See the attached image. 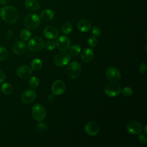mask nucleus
<instances>
[{
    "instance_id": "obj_6",
    "label": "nucleus",
    "mask_w": 147,
    "mask_h": 147,
    "mask_svg": "<svg viewBox=\"0 0 147 147\" xmlns=\"http://www.w3.org/2000/svg\"><path fill=\"white\" fill-rule=\"evenodd\" d=\"M45 47L44 40L38 37H34L31 38L28 43V48L33 52L40 51Z\"/></svg>"
},
{
    "instance_id": "obj_32",
    "label": "nucleus",
    "mask_w": 147,
    "mask_h": 147,
    "mask_svg": "<svg viewBox=\"0 0 147 147\" xmlns=\"http://www.w3.org/2000/svg\"><path fill=\"white\" fill-rule=\"evenodd\" d=\"M92 34L94 36L98 37V36H99L100 35L101 30L98 27L93 26L92 28Z\"/></svg>"
},
{
    "instance_id": "obj_21",
    "label": "nucleus",
    "mask_w": 147,
    "mask_h": 147,
    "mask_svg": "<svg viewBox=\"0 0 147 147\" xmlns=\"http://www.w3.org/2000/svg\"><path fill=\"white\" fill-rule=\"evenodd\" d=\"M31 67L34 71L40 70L42 65V63L41 60L38 58H35L31 61Z\"/></svg>"
},
{
    "instance_id": "obj_15",
    "label": "nucleus",
    "mask_w": 147,
    "mask_h": 147,
    "mask_svg": "<svg viewBox=\"0 0 147 147\" xmlns=\"http://www.w3.org/2000/svg\"><path fill=\"white\" fill-rule=\"evenodd\" d=\"M17 74L22 79H27L32 75V69L27 65H21L17 69Z\"/></svg>"
},
{
    "instance_id": "obj_7",
    "label": "nucleus",
    "mask_w": 147,
    "mask_h": 147,
    "mask_svg": "<svg viewBox=\"0 0 147 147\" xmlns=\"http://www.w3.org/2000/svg\"><path fill=\"white\" fill-rule=\"evenodd\" d=\"M71 59L69 53L63 51L56 55L53 57L54 64L58 67H63L68 64Z\"/></svg>"
},
{
    "instance_id": "obj_11",
    "label": "nucleus",
    "mask_w": 147,
    "mask_h": 147,
    "mask_svg": "<svg viewBox=\"0 0 147 147\" xmlns=\"http://www.w3.org/2000/svg\"><path fill=\"white\" fill-rule=\"evenodd\" d=\"M65 90L64 82L61 80L55 81L52 86V92L55 95H60L63 94Z\"/></svg>"
},
{
    "instance_id": "obj_34",
    "label": "nucleus",
    "mask_w": 147,
    "mask_h": 147,
    "mask_svg": "<svg viewBox=\"0 0 147 147\" xmlns=\"http://www.w3.org/2000/svg\"><path fill=\"white\" fill-rule=\"evenodd\" d=\"M37 127L41 130H45L47 129V125H46L45 123L41 122H39L38 123Z\"/></svg>"
},
{
    "instance_id": "obj_24",
    "label": "nucleus",
    "mask_w": 147,
    "mask_h": 147,
    "mask_svg": "<svg viewBox=\"0 0 147 147\" xmlns=\"http://www.w3.org/2000/svg\"><path fill=\"white\" fill-rule=\"evenodd\" d=\"M20 37L22 41H28V40L30 39L31 37V32L28 29H23L20 33Z\"/></svg>"
},
{
    "instance_id": "obj_14",
    "label": "nucleus",
    "mask_w": 147,
    "mask_h": 147,
    "mask_svg": "<svg viewBox=\"0 0 147 147\" xmlns=\"http://www.w3.org/2000/svg\"><path fill=\"white\" fill-rule=\"evenodd\" d=\"M43 33L47 38L50 40L55 39L57 37L59 34L57 29L52 26H46L43 30Z\"/></svg>"
},
{
    "instance_id": "obj_38",
    "label": "nucleus",
    "mask_w": 147,
    "mask_h": 147,
    "mask_svg": "<svg viewBox=\"0 0 147 147\" xmlns=\"http://www.w3.org/2000/svg\"><path fill=\"white\" fill-rule=\"evenodd\" d=\"M9 0H0V4L1 5H5L8 2Z\"/></svg>"
},
{
    "instance_id": "obj_36",
    "label": "nucleus",
    "mask_w": 147,
    "mask_h": 147,
    "mask_svg": "<svg viewBox=\"0 0 147 147\" xmlns=\"http://www.w3.org/2000/svg\"><path fill=\"white\" fill-rule=\"evenodd\" d=\"M13 32L12 30H11V29L8 30L7 31V33H6V35H7V38L11 37V36L13 35Z\"/></svg>"
},
{
    "instance_id": "obj_31",
    "label": "nucleus",
    "mask_w": 147,
    "mask_h": 147,
    "mask_svg": "<svg viewBox=\"0 0 147 147\" xmlns=\"http://www.w3.org/2000/svg\"><path fill=\"white\" fill-rule=\"evenodd\" d=\"M138 140L141 144H146L147 142V136L146 133H140Z\"/></svg>"
},
{
    "instance_id": "obj_30",
    "label": "nucleus",
    "mask_w": 147,
    "mask_h": 147,
    "mask_svg": "<svg viewBox=\"0 0 147 147\" xmlns=\"http://www.w3.org/2000/svg\"><path fill=\"white\" fill-rule=\"evenodd\" d=\"M88 45L91 47H94L96 45L98 41L95 37H90L87 40Z\"/></svg>"
},
{
    "instance_id": "obj_19",
    "label": "nucleus",
    "mask_w": 147,
    "mask_h": 147,
    "mask_svg": "<svg viewBox=\"0 0 147 147\" xmlns=\"http://www.w3.org/2000/svg\"><path fill=\"white\" fill-rule=\"evenodd\" d=\"M55 13L51 9H45L40 14L41 18L42 20L45 21H50L54 17Z\"/></svg>"
},
{
    "instance_id": "obj_1",
    "label": "nucleus",
    "mask_w": 147,
    "mask_h": 147,
    "mask_svg": "<svg viewBox=\"0 0 147 147\" xmlns=\"http://www.w3.org/2000/svg\"><path fill=\"white\" fill-rule=\"evenodd\" d=\"M0 16L2 19L8 24L16 22L18 18V14L17 10L11 6L3 7L1 9Z\"/></svg>"
},
{
    "instance_id": "obj_35",
    "label": "nucleus",
    "mask_w": 147,
    "mask_h": 147,
    "mask_svg": "<svg viewBox=\"0 0 147 147\" xmlns=\"http://www.w3.org/2000/svg\"><path fill=\"white\" fill-rule=\"evenodd\" d=\"M5 80V75L2 71L0 70V83L4 82Z\"/></svg>"
},
{
    "instance_id": "obj_26",
    "label": "nucleus",
    "mask_w": 147,
    "mask_h": 147,
    "mask_svg": "<svg viewBox=\"0 0 147 147\" xmlns=\"http://www.w3.org/2000/svg\"><path fill=\"white\" fill-rule=\"evenodd\" d=\"M72 30V25L69 22H65L63 25L62 31L65 34H69Z\"/></svg>"
},
{
    "instance_id": "obj_18",
    "label": "nucleus",
    "mask_w": 147,
    "mask_h": 147,
    "mask_svg": "<svg viewBox=\"0 0 147 147\" xmlns=\"http://www.w3.org/2000/svg\"><path fill=\"white\" fill-rule=\"evenodd\" d=\"M77 26L80 32H87L91 29V24L87 20L82 19L78 21Z\"/></svg>"
},
{
    "instance_id": "obj_9",
    "label": "nucleus",
    "mask_w": 147,
    "mask_h": 147,
    "mask_svg": "<svg viewBox=\"0 0 147 147\" xmlns=\"http://www.w3.org/2000/svg\"><path fill=\"white\" fill-rule=\"evenodd\" d=\"M56 45L60 51H66L70 48V40L67 36L61 35L56 40Z\"/></svg>"
},
{
    "instance_id": "obj_33",
    "label": "nucleus",
    "mask_w": 147,
    "mask_h": 147,
    "mask_svg": "<svg viewBox=\"0 0 147 147\" xmlns=\"http://www.w3.org/2000/svg\"><path fill=\"white\" fill-rule=\"evenodd\" d=\"M146 64L145 62L142 63L140 66H139V72L140 74H142L145 72V71H146Z\"/></svg>"
},
{
    "instance_id": "obj_8",
    "label": "nucleus",
    "mask_w": 147,
    "mask_h": 147,
    "mask_svg": "<svg viewBox=\"0 0 147 147\" xmlns=\"http://www.w3.org/2000/svg\"><path fill=\"white\" fill-rule=\"evenodd\" d=\"M126 130L131 134L137 135L141 133L142 130V126L138 121L131 120L126 124Z\"/></svg>"
},
{
    "instance_id": "obj_10",
    "label": "nucleus",
    "mask_w": 147,
    "mask_h": 147,
    "mask_svg": "<svg viewBox=\"0 0 147 147\" xmlns=\"http://www.w3.org/2000/svg\"><path fill=\"white\" fill-rule=\"evenodd\" d=\"M106 78L111 82H117L120 80L121 75L119 71L115 67L108 68L105 72Z\"/></svg>"
},
{
    "instance_id": "obj_3",
    "label": "nucleus",
    "mask_w": 147,
    "mask_h": 147,
    "mask_svg": "<svg viewBox=\"0 0 147 147\" xmlns=\"http://www.w3.org/2000/svg\"><path fill=\"white\" fill-rule=\"evenodd\" d=\"M82 68L80 64L76 61L69 63L66 68L67 75L72 79L78 78L81 74Z\"/></svg>"
},
{
    "instance_id": "obj_22",
    "label": "nucleus",
    "mask_w": 147,
    "mask_h": 147,
    "mask_svg": "<svg viewBox=\"0 0 147 147\" xmlns=\"http://www.w3.org/2000/svg\"><path fill=\"white\" fill-rule=\"evenodd\" d=\"M1 91L5 94L9 95L11 94L13 91L12 86L9 83H4L1 86Z\"/></svg>"
},
{
    "instance_id": "obj_2",
    "label": "nucleus",
    "mask_w": 147,
    "mask_h": 147,
    "mask_svg": "<svg viewBox=\"0 0 147 147\" xmlns=\"http://www.w3.org/2000/svg\"><path fill=\"white\" fill-rule=\"evenodd\" d=\"M24 25L29 29H34L40 24V18L36 14H29L24 19Z\"/></svg>"
},
{
    "instance_id": "obj_4",
    "label": "nucleus",
    "mask_w": 147,
    "mask_h": 147,
    "mask_svg": "<svg viewBox=\"0 0 147 147\" xmlns=\"http://www.w3.org/2000/svg\"><path fill=\"white\" fill-rule=\"evenodd\" d=\"M104 91L107 96L114 97L121 93V87L120 85L117 83H115V82H112L106 85Z\"/></svg>"
},
{
    "instance_id": "obj_5",
    "label": "nucleus",
    "mask_w": 147,
    "mask_h": 147,
    "mask_svg": "<svg viewBox=\"0 0 147 147\" xmlns=\"http://www.w3.org/2000/svg\"><path fill=\"white\" fill-rule=\"evenodd\" d=\"M32 114L36 121L41 122L44 119L46 116V110L41 105L36 104L32 107Z\"/></svg>"
},
{
    "instance_id": "obj_39",
    "label": "nucleus",
    "mask_w": 147,
    "mask_h": 147,
    "mask_svg": "<svg viewBox=\"0 0 147 147\" xmlns=\"http://www.w3.org/2000/svg\"><path fill=\"white\" fill-rule=\"evenodd\" d=\"M144 131H145V133L146 134V133H147V131H146V125H145V126H144Z\"/></svg>"
},
{
    "instance_id": "obj_27",
    "label": "nucleus",
    "mask_w": 147,
    "mask_h": 147,
    "mask_svg": "<svg viewBox=\"0 0 147 147\" xmlns=\"http://www.w3.org/2000/svg\"><path fill=\"white\" fill-rule=\"evenodd\" d=\"M7 56L8 53L7 49L5 47L0 46V60L4 61L7 58Z\"/></svg>"
},
{
    "instance_id": "obj_28",
    "label": "nucleus",
    "mask_w": 147,
    "mask_h": 147,
    "mask_svg": "<svg viewBox=\"0 0 147 147\" xmlns=\"http://www.w3.org/2000/svg\"><path fill=\"white\" fill-rule=\"evenodd\" d=\"M121 92H122V94L125 96H126V97L130 96L133 93V90L129 87H125L124 88H123L121 90Z\"/></svg>"
},
{
    "instance_id": "obj_25",
    "label": "nucleus",
    "mask_w": 147,
    "mask_h": 147,
    "mask_svg": "<svg viewBox=\"0 0 147 147\" xmlns=\"http://www.w3.org/2000/svg\"><path fill=\"white\" fill-rule=\"evenodd\" d=\"M29 84L30 87L33 88V89H35L36 88L38 84H39V80L36 77V76H32L29 81Z\"/></svg>"
},
{
    "instance_id": "obj_17",
    "label": "nucleus",
    "mask_w": 147,
    "mask_h": 147,
    "mask_svg": "<svg viewBox=\"0 0 147 147\" xmlns=\"http://www.w3.org/2000/svg\"><path fill=\"white\" fill-rule=\"evenodd\" d=\"M26 46L25 43L22 41L16 42L13 46V51L17 55L22 54L26 50Z\"/></svg>"
},
{
    "instance_id": "obj_23",
    "label": "nucleus",
    "mask_w": 147,
    "mask_h": 147,
    "mask_svg": "<svg viewBox=\"0 0 147 147\" xmlns=\"http://www.w3.org/2000/svg\"><path fill=\"white\" fill-rule=\"evenodd\" d=\"M81 51V48L79 45L75 44L73 45L69 48V55L73 56H78Z\"/></svg>"
},
{
    "instance_id": "obj_29",
    "label": "nucleus",
    "mask_w": 147,
    "mask_h": 147,
    "mask_svg": "<svg viewBox=\"0 0 147 147\" xmlns=\"http://www.w3.org/2000/svg\"><path fill=\"white\" fill-rule=\"evenodd\" d=\"M47 49L49 51H53L56 47L55 42L52 40H48L45 44Z\"/></svg>"
},
{
    "instance_id": "obj_13",
    "label": "nucleus",
    "mask_w": 147,
    "mask_h": 147,
    "mask_svg": "<svg viewBox=\"0 0 147 147\" xmlns=\"http://www.w3.org/2000/svg\"><path fill=\"white\" fill-rule=\"evenodd\" d=\"M36 94L35 91L32 89H29L25 91L21 96V102L25 104H28L32 102L36 98Z\"/></svg>"
},
{
    "instance_id": "obj_20",
    "label": "nucleus",
    "mask_w": 147,
    "mask_h": 147,
    "mask_svg": "<svg viewBox=\"0 0 147 147\" xmlns=\"http://www.w3.org/2000/svg\"><path fill=\"white\" fill-rule=\"evenodd\" d=\"M25 7L30 11H36L39 8V3L36 0H25Z\"/></svg>"
},
{
    "instance_id": "obj_12",
    "label": "nucleus",
    "mask_w": 147,
    "mask_h": 147,
    "mask_svg": "<svg viewBox=\"0 0 147 147\" xmlns=\"http://www.w3.org/2000/svg\"><path fill=\"white\" fill-rule=\"evenodd\" d=\"M84 130L87 134L91 136H94L99 133L100 127L96 122H89L85 125Z\"/></svg>"
},
{
    "instance_id": "obj_37",
    "label": "nucleus",
    "mask_w": 147,
    "mask_h": 147,
    "mask_svg": "<svg viewBox=\"0 0 147 147\" xmlns=\"http://www.w3.org/2000/svg\"><path fill=\"white\" fill-rule=\"evenodd\" d=\"M55 95L53 94H49V95H48V100H49V101H52V100H53V99L55 98Z\"/></svg>"
},
{
    "instance_id": "obj_16",
    "label": "nucleus",
    "mask_w": 147,
    "mask_h": 147,
    "mask_svg": "<svg viewBox=\"0 0 147 147\" xmlns=\"http://www.w3.org/2000/svg\"><path fill=\"white\" fill-rule=\"evenodd\" d=\"M81 59L85 63H89L92 61L94 57V52L90 48H85L81 52Z\"/></svg>"
}]
</instances>
